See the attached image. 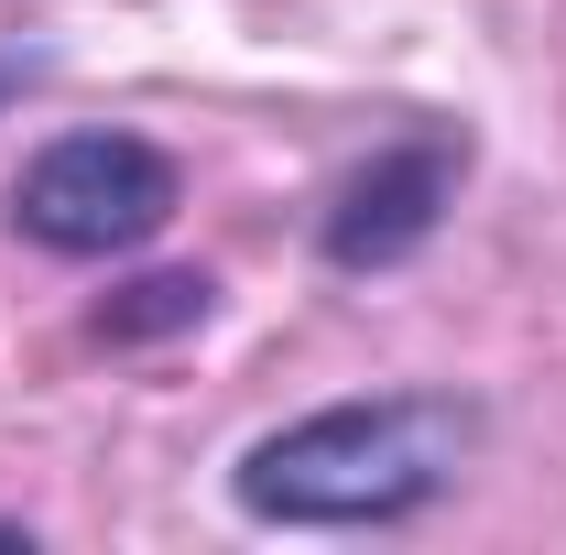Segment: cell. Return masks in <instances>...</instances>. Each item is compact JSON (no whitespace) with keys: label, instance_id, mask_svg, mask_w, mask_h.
<instances>
[{"label":"cell","instance_id":"cell-1","mask_svg":"<svg viewBox=\"0 0 566 555\" xmlns=\"http://www.w3.org/2000/svg\"><path fill=\"white\" fill-rule=\"evenodd\" d=\"M480 458L469 392H349L294 425H262L229 458V501L262 534H392L436 512Z\"/></svg>","mask_w":566,"mask_h":555},{"label":"cell","instance_id":"cell-2","mask_svg":"<svg viewBox=\"0 0 566 555\" xmlns=\"http://www.w3.org/2000/svg\"><path fill=\"white\" fill-rule=\"evenodd\" d=\"M186 208V164L142 132H55L11 175V229L55 262H132Z\"/></svg>","mask_w":566,"mask_h":555},{"label":"cell","instance_id":"cell-3","mask_svg":"<svg viewBox=\"0 0 566 555\" xmlns=\"http://www.w3.org/2000/svg\"><path fill=\"white\" fill-rule=\"evenodd\" d=\"M458 175H469V142L458 132H403V142H381L370 164H349L327 186V208H316L327 273H392V262H415L424 240L447 229V208H458Z\"/></svg>","mask_w":566,"mask_h":555},{"label":"cell","instance_id":"cell-4","mask_svg":"<svg viewBox=\"0 0 566 555\" xmlns=\"http://www.w3.org/2000/svg\"><path fill=\"white\" fill-rule=\"evenodd\" d=\"M208 305H218L208 273H153V283H132V294H109V305H98V338H109V348L175 338V327H208Z\"/></svg>","mask_w":566,"mask_h":555},{"label":"cell","instance_id":"cell-5","mask_svg":"<svg viewBox=\"0 0 566 555\" xmlns=\"http://www.w3.org/2000/svg\"><path fill=\"white\" fill-rule=\"evenodd\" d=\"M44 66H55L44 44H0V109H11V98H22V87H33Z\"/></svg>","mask_w":566,"mask_h":555}]
</instances>
